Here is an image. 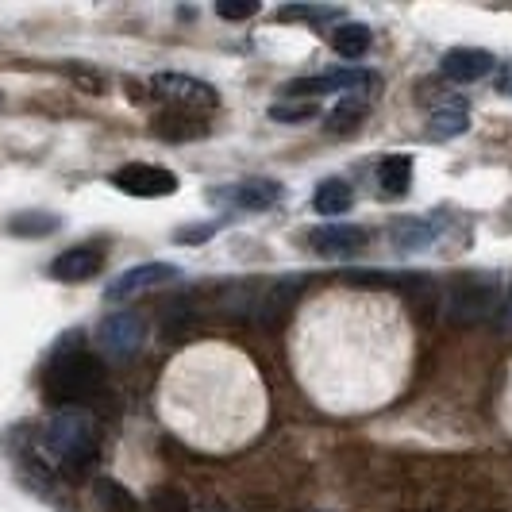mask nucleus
Masks as SVG:
<instances>
[{
    "mask_svg": "<svg viewBox=\"0 0 512 512\" xmlns=\"http://www.w3.org/2000/svg\"><path fill=\"white\" fill-rule=\"evenodd\" d=\"M43 451H47V459H54L66 474H85L93 462H97V424H93V416L81 409H62L54 412L51 420H47V428H43Z\"/></svg>",
    "mask_w": 512,
    "mask_h": 512,
    "instance_id": "f257e3e1",
    "label": "nucleus"
},
{
    "mask_svg": "<svg viewBox=\"0 0 512 512\" xmlns=\"http://www.w3.org/2000/svg\"><path fill=\"white\" fill-rule=\"evenodd\" d=\"M47 397L54 405H77L101 393L104 385V362L85 355V351H58L47 366Z\"/></svg>",
    "mask_w": 512,
    "mask_h": 512,
    "instance_id": "f03ea898",
    "label": "nucleus"
},
{
    "mask_svg": "<svg viewBox=\"0 0 512 512\" xmlns=\"http://www.w3.org/2000/svg\"><path fill=\"white\" fill-rule=\"evenodd\" d=\"M493 301H497V285L489 282V278H459L447 289L443 312H447L451 324L470 328V324L486 320L489 312H493Z\"/></svg>",
    "mask_w": 512,
    "mask_h": 512,
    "instance_id": "7ed1b4c3",
    "label": "nucleus"
},
{
    "mask_svg": "<svg viewBox=\"0 0 512 512\" xmlns=\"http://www.w3.org/2000/svg\"><path fill=\"white\" fill-rule=\"evenodd\" d=\"M143 339H147V324L139 312H116L97 328V347L108 359H131L143 347Z\"/></svg>",
    "mask_w": 512,
    "mask_h": 512,
    "instance_id": "20e7f679",
    "label": "nucleus"
},
{
    "mask_svg": "<svg viewBox=\"0 0 512 512\" xmlns=\"http://www.w3.org/2000/svg\"><path fill=\"white\" fill-rule=\"evenodd\" d=\"M301 289H305V274H282L274 282L258 285V301L251 316H255L258 324H278V320H285L297 308Z\"/></svg>",
    "mask_w": 512,
    "mask_h": 512,
    "instance_id": "39448f33",
    "label": "nucleus"
},
{
    "mask_svg": "<svg viewBox=\"0 0 512 512\" xmlns=\"http://www.w3.org/2000/svg\"><path fill=\"white\" fill-rule=\"evenodd\" d=\"M178 278V266L170 262H147V266H131L120 278H112V285L104 289V301H131L139 293H147L154 285H166Z\"/></svg>",
    "mask_w": 512,
    "mask_h": 512,
    "instance_id": "423d86ee",
    "label": "nucleus"
},
{
    "mask_svg": "<svg viewBox=\"0 0 512 512\" xmlns=\"http://www.w3.org/2000/svg\"><path fill=\"white\" fill-rule=\"evenodd\" d=\"M116 189H124L128 197H170L178 193V178L162 166H143V162H131L124 170H116L112 178Z\"/></svg>",
    "mask_w": 512,
    "mask_h": 512,
    "instance_id": "0eeeda50",
    "label": "nucleus"
},
{
    "mask_svg": "<svg viewBox=\"0 0 512 512\" xmlns=\"http://www.w3.org/2000/svg\"><path fill=\"white\" fill-rule=\"evenodd\" d=\"M151 85L166 101L185 104V108H212V104H216V89L189 74H154Z\"/></svg>",
    "mask_w": 512,
    "mask_h": 512,
    "instance_id": "6e6552de",
    "label": "nucleus"
},
{
    "mask_svg": "<svg viewBox=\"0 0 512 512\" xmlns=\"http://www.w3.org/2000/svg\"><path fill=\"white\" fill-rule=\"evenodd\" d=\"M308 243L320 255L347 258V255H359L362 247H366V231L355 228V224H324V228L308 231Z\"/></svg>",
    "mask_w": 512,
    "mask_h": 512,
    "instance_id": "1a4fd4ad",
    "label": "nucleus"
},
{
    "mask_svg": "<svg viewBox=\"0 0 512 512\" xmlns=\"http://www.w3.org/2000/svg\"><path fill=\"white\" fill-rule=\"evenodd\" d=\"M104 266V255L97 247H70L51 262V278L58 282H89L97 278Z\"/></svg>",
    "mask_w": 512,
    "mask_h": 512,
    "instance_id": "9d476101",
    "label": "nucleus"
},
{
    "mask_svg": "<svg viewBox=\"0 0 512 512\" xmlns=\"http://www.w3.org/2000/svg\"><path fill=\"white\" fill-rule=\"evenodd\" d=\"M493 70V54L478 51V47H455V51L443 54V74L451 81H482Z\"/></svg>",
    "mask_w": 512,
    "mask_h": 512,
    "instance_id": "9b49d317",
    "label": "nucleus"
},
{
    "mask_svg": "<svg viewBox=\"0 0 512 512\" xmlns=\"http://www.w3.org/2000/svg\"><path fill=\"white\" fill-rule=\"evenodd\" d=\"M282 197V185L270 178H247L231 189V201L239 208H251V212H262V208H274Z\"/></svg>",
    "mask_w": 512,
    "mask_h": 512,
    "instance_id": "f8f14e48",
    "label": "nucleus"
},
{
    "mask_svg": "<svg viewBox=\"0 0 512 512\" xmlns=\"http://www.w3.org/2000/svg\"><path fill=\"white\" fill-rule=\"evenodd\" d=\"M393 243L401 247V251H424V247H432L439 235V224L436 220H424V216H409V220H397L393 228Z\"/></svg>",
    "mask_w": 512,
    "mask_h": 512,
    "instance_id": "ddd939ff",
    "label": "nucleus"
},
{
    "mask_svg": "<svg viewBox=\"0 0 512 512\" xmlns=\"http://www.w3.org/2000/svg\"><path fill=\"white\" fill-rule=\"evenodd\" d=\"M378 181H382L385 197H405L412 185V158L409 154H389L378 170Z\"/></svg>",
    "mask_w": 512,
    "mask_h": 512,
    "instance_id": "4468645a",
    "label": "nucleus"
},
{
    "mask_svg": "<svg viewBox=\"0 0 512 512\" xmlns=\"http://www.w3.org/2000/svg\"><path fill=\"white\" fill-rule=\"evenodd\" d=\"M351 201H355V193H351V185L347 181H320L316 185V193H312V205H316V212H324V216H343L347 208H351Z\"/></svg>",
    "mask_w": 512,
    "mask_h": 512,
    "instance_id": "2eb2a0df",
    "label": "nucleus"
},
{
    "mask_svg": "<svg viewBox=\"0 0 512 512\" xmlns=\"http://www.w3.org/2000/svg\"><path fill=\"white\" fill-rule=\"evenodd\" d=\"M470 128V112L462 101H443L432 112V139H455Z\"/></svg>",
    "mask_w": 512,
    "mask_h": 512,
    "instance_id": "dca6fc26",
    "label": "nucleus"
},
{
    "mask_svg": "<svg viewBox=\"0 0 512 512\" xmlns=\"http://www.w3.org/2000/svg\"><path fill=\"white\" fill-rule=\"evenodd\" d=\"M332 47L339 58H359L370 51V27L366 24H339L332 31Z\"/></svg>",
    "mask_w": 512,
    "mask_h": 512,
    "instance_id": "f3484780",
    "label": "nucleus"
},
{
    "mask_svg": "<svg viewBox=\"0 0 512 512\" xmlns=\"http://www.w3.org/2000/svg\"><path fill=\"white\" fill-rule=\"evenodd\" d=\"M93 493H97L101 509H108V512H135V509H139V501H135V497H131L120 482H112V478H97Z\"/></svg>",
    "mask_w": 512,
    "mask_h": 512,
    "instance_id": "a211bd4d",
    "label": "nucleus"
},
{
    "mask_svg": "<svg viewBox=\"0 0 512 512\" xmlns=\"http://www.w3.org/2000/svg\"><path fill=\"white\" fill-rule=\"evenodd\" d=\"M362 120H366V101H362V97H343V101L328 112V128L332 131H351V128H359Z\"/></svg>",
    "mask_w": 512,
    "mask_h": 512,
    "instance_id": "6ab92c4d",
    "label": "nucleus"
},
{
    "mask_svg": "<svg viewBox=\"0 0 512 512\" xmlns=\"http://www.w3.org/2000/svg\"><path fill=\"white\" fill-rule=\"evenodd\" d=\"M154 131L162 135V139H197L205 124L201 120H193V116H158L154 120Z\"/></svg>",
    "mask_w": 512,
    "mask_h": 512,
    "instance_id": "aec40b11",
    "label": "nucleus"
},
{
    "mask_svg": "<svg viewBox=\"0 0 512 512\" xmlns=\"http://www.w3.org/2000/svg\"><path fill=\"white\" fill-rule=\"evenodd\" d=\"M12 235H51L58 231V216L51 212H24V216H16L12 224H8Z\"/></svg>",
    "mask_w": 512,
    "mask_h": 512,
    "instance_id": "412c9836",
    "label": "nucleus"
},
{
    "mask_svg": "<svg viewBox=\"0 0 512 512\" xmlns=\"http://www.w3.org/2000/svg\"><path fill=\"white\" fill-rule=\"evenodd\" d=\"M278 20L293 24V20H308V24H328V20H339V8H312V4H285L278 12Z\"/></svg>",
    "mask_w": 512,
    "mask_h": 512,
    "instance_id": "4be33fe9",
    "label": "nucleus"
},
{
    "mask_svg": "<svg viewBox=\"0 0 512 512\" xmlns=\"http://www.w3.org/2000/svg\"><path fill=\"white\" fill-rule=\"evenodd\" d=\"M147 512H189V497L178 486H158L147 497Z\"/></svg>",
    "mask_w": 512,
    "mask_h": 512,
    "instance_id": "5701e85b",
    "label": "nucleus"
},
{
    "mask_svg": "<svg viewBox=\"0 0 512 512\" xmlns=\"http://www.w3.org/2000/svg\"><path fill=\"white\" fill-rule=\"evenodd\" d=\"M270 116L278 124H297V120H312L316 116V104H274Z\"/></svg>",
    "mask_w": 512,
    "mask_h": 512,
    "instance_id": "b1692460",
    "label": "nucleus"
},
{
    "mask_svg": "<svg viewBox=\"0 0 512 512\" xmlns=\"http://www.w3.org/2000/svg\"><path fill=\"white\" fill-rule=\"evenodd\" d=\"M216 12H220L224 20H251V16L258 12V4L255 0H220Z\"/></svg>",
    "mask_w": 512,
    "mask_h": 512,
    "instance_id": "393cba45",
    "label": "nucleus"
},
{
    "mask_svg": "<svg viewBox=\"0 0 512 512\" xmlns=\"http://www.w3.org/2000/svg\"><path fill=\"white\" fill-rule=\"evenodd\" d=\"M216 235V224H201V228H181L178 239L181 243H201V239H212Z\"/></svg>",
    "mask_w": 512,
    "mask_h": 512,
    "instance_id": "a878e982",
    "label": "nucleus"
},
{
    "mask_svg": "<svg viewBox=\"0 0 512 512\" xmlns=\"http://www.w3.org/2000/svg\"><path fill=\"white\" fill-rule=\"evenodd\" d=\"M70 77H74L77 85H85L93 97L101 93V77H97V74H89V70H77V66H70Z\"/></svg>",
    "mask_w": 512,
    "mask_h": 512,
    "instance_id": "bb28decb",
    "label": "nucleus"
},
{
    "mask_svg": "<svg viewBox=\"0 0 512 512\" xmlns=\"http://www.w3.org/2000/svg\"><path fill=\"white\" fill-rule=\"evenodd\" d=\"M497 93H501V97H512V62H505V66L497 70Z\"/></svg>",
    "mask_w": 512,
    "mask_h": 512,
    "instance_id": "cd10ccee",
    "label": "nucleus"
},
{
    "mask_svg": "<svg viewBox=\"0 0 512 512\" xmlns=\"http://www.w3.org/2000/svg\"><path fill=\"white\" fill-rule=\"evenodd\" d=\"M197 512H228V509H220V505H205V509H197Z\"/></svg>",
    "mask_w": 512,
    "mask_h": 512,
    "instance_id": "c85d7f7f",
    "label": "nucleus"
},
{
    "mask_svg": "<svg viewBox=\"0 0 512 512\" xmlns=\"http://www.w3.org/2000/svg\"><path fill=\"white\" fill-rule=\"evenodd\" d=\"M509 320H512V289H509Z\"/></svg>",
    "mask_w": 512,
    "mask_h": 512,
    "instance_id": "c756f323",
    "label": "nucleus"
}]
</instances>
